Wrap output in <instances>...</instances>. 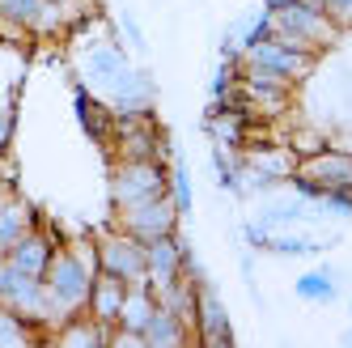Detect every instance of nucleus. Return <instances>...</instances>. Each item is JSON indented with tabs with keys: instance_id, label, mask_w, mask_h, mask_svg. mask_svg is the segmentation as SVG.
Returning a JSON list of instances; mask_svg holds the SVG:
<instances>
[{
	"instance_id": "1",
	"label": "nucleus",
	"mask_w": 352,
	"mask_h": 348,
	"mask_svg": "<svg viewBox=\"0 0 352 348\" xmlns=\"http://www.w3.org/2000/svg\"><path fill=\"white\" fill-rule=\"evenodd\" d=\"M94 276H98V251H94V242L56 246L52 263H47V272H43L47 302H52V331L60 327L64 318L81 314V310L89 306Z\"/></svg>"
},
{
	"instance_id": "2",
	"label": "nucleus",
	"mask_w": 352,
	"mask_h": 348,
	"mask_svg": "<svg viewBox=\"0 0 352 348\" xmlns=\"http://www.w3.org/2000/svg\"><path fill=\"white\" fill-rule=\"evenodd\" d=\"M272 34L289 39L293 47H301V52H314L322 56L327 47H331L344 30L336 26L331 17H327L318 5H310V0H289V5L272 9Z\"/></svg>"
},
{
	"instance_id": "3",
	"label": "nucleus",
	"mask_w": 352,
	"mask_h": 348,
	"mask_svg": "<svg viewBox=\"0 0 352 348\" xmlns=\"http://www.w3.org/2000/svg\"><path fill=\"white\" fill-rule=\"evenodd\" d=\"M170 170L162 157H119L111 166V208H128L140 200L166 195Z\"/></svg>"
},
{
	"instance_id": "4",
	"label": "nucleus",
	"mask_w": 352,
	"mask_h": 348,
	"mask_svg": "<svg viewBox=\"0 0 352 348\" xmlns=\"http://www.w3.org/2000/svg\"><path fill=\"white\" fill-rule=\"evenodd\" d=\"M94 251H98V272H111V276L128 281V285H140L148 281V259H144V242L132 238L128 230H102L94 238Z\"/></svg>"
},
{
	"instance_id": "5",
	"label": "nucleus",
	"mask_w": 352,
	"mask_h": 348,
	"mask_svg": "<svg viewBox=\"0 0 352 348\" xmlns=\"http://www.w3.org/2000/svg\"><path fill=\"white\" fill-rule=\"evenodd\" d=\"M242 64H255V68H267V72H276V77H285V81H306L310 72H314V64H318V56L314 52H301V47H293L289 39H280V34H267V39H259V43H250V47H242V56H238Z\"/></svg>"
},
{
	"instance_id": "6",
	"label": "nucleus",
	"mask_w": 352,
	"mask_h": 348,
	"mask_svg": "<svg viewBox=\"0 0 352 348\" xmlns=\"http://www.w3.org/2000/svg\"><path fill=\"white\" fill-rule=\"evenodd\" d=\"M179 221H183V213L170 200V191L153 195V200H140V204H128V208H115V226L128 230L140 242H153L162 234H179Z\"/></svg>"
},
{
	"instance_id": "7",
	"label": "nucleus",
	"mask_w": 352,
	"mask_h": 348,
	"mask_svg": "<svg viewBox=\"0 0 352 348\" xmlns=\"http://www.w3.org/2000/svg\"><path fill=\"white\" fill-rule=\"evenodd\" d=\"M293 174L318 183L322 191H344V187L352 191V149H331V144H322V149H314V153L297 157Z\"/></svg>"
},
{
	"instance_id": "8",
	"label": "nucleus",
	"mask_w": 352,
	"mask_h": 348,
	"mask_svg": "<svg viewBox=\"0 0 352 348\" xmlns=\"http://www.w3.org/2000/svg\"><path fill=\"white\" fill-rule=\"evenodd\" d=\"M0 302L9 310H17V314H26L30 323H38V327H52V302H47L43 276H26V272L9 268L5 289H0Z\"/></svg>"
},
{
	"instance_id": "9",
	"label": "nucleus",
	"mask_w": 352,
	"mask_h": 348,
	"mask_svg": "<svg viewBox=\"0 0 352 348\" xmlns=\"http://www.w3.org/2000/svg\"><path fill=\"white\" fill-rule=\"evenodd\" d=\"M195 340L208 348H230L234 344V327H230V310L217 297V289L208 281L195 285Z\"/></svg>"
},
{
	"instance_id": "10",
	"label": "nucleus",
	"mask_w": 352,
	"mask_h": 348,
	"mask_svg": "<svg viewBox=\"0 0 352 348\" xmlns=\"http://www.w3.org/2000/svg\"><path fill=\"white\" fill-rule=\"evenodd\" d=\"M157 310V293L148 281L140 285H128V297H123V310H119V323H115V331H111V344H140V331H144V323L153 318ZM144 348V344H140Z\"/></svg>"
},
{
	"instance_id": "11",
	"label": "nucleus",
	"mask_w": 352,
	"mask_h": 348,
	"mask_svg": "<svg viewBox=\"0 0 352 348\" xmlns=\"http://www.w3.org/2000/svg\"><path fill=\"white\" fill-rule=\"evenodd\" d=\"M144 259H148V285H153V293H157V289H166V285H174L183 276L187 242L179 234H162L153 242H144Z\"/></svg>"
},
{
	"instance_id": "12",
	"label": "nucleus",
	"mask_w": 352,
	"mask_h": 348,
	"mask_svg": "<svg viewBox=\"0 0 352 348\" xmlns=\"http://www.w3.org/2000/svg\"><path fill=\"white\" fill-rule=\"evenodd\" d=\"M191 340H195V327H191V323H183L174 310H166L162 302H157L153 318H148L144 331H140V344L144 348H183Z\"/></svg>"
},
{
	"instance_id": "13",
	"label": "nucleus",
	"mask_w": 352,
	"mask_h": 348,
	"mask_svg": "<svg viewBox=\"0 0 352 348\" xmlns=\"http://www.w3.org/2000/svg\"><path fill=\"white\" fill-rule=\"evenodd\" d=\"M56 238H47L43 230H30L26 238H21L17 246H9V268H17V272H26V276H43L47 272V263H52V255H56Z\"/></svg>"
},
{
	"instance_id": "14",
	"label": "nucleus",
	"mask_w": 352,
	"mask_h": 348,
	"mask_svg": "<svg viewBox=\"0 0 352 348\" xmlns=\"http://www.w3.org/2000/svg\"><path fill=\"white\" fill-rule=\"evenodd\" d=\"M111 331H115V327L98 323L89 310H81V314L64 318L52 336H56V344H64V348H102V344H111Z\"/></svg>"
},
{
	"instance_id": "15",
	"label": "nucleus",
	"mask_w": 352,
	"mask_h": 348,
	"mask_svg": "<svg viewBox=\"0 0 352 348\" xmlns=\"http://www.w3.org/2000/svg\"><path fill=\"white\" fill-rule=\"evenodd\" d=\"M123 297H128V281L111 276V272H98L94 276V289H89V314L98 323H107V327H115L119 323V310H123Z\"/></svg>"
},
{
	"instance_id": "16",
	"label": "nucleus",
	"mask_w": 352,
	"mask_h": 348,
	"mask_svg": "<svg viewBox=\"0 0 352 348\" xmlns=\"http://www.w3.org/2000/svg\"><path fill=\"white\" fill-rule=\"evenodd\" d=\"M30 230H38V217L26 200H17V195H0V251H9L26 238Z\"/></svg>"
},
{
	"instance_id": "17",
	"label": "nucleus",
	"mask_w": 352,
	"mask_h": 348,
	"mask_svg": "<svg viewBox=\"0 0 352 348\" xmlns=\"http://www.w3.org/2000/svg\"><path fill=\"white\" fill-rule=\"evenodd\" d=\"M336 276H340L336 268L306 272V276H297V281H293V293L301 297V302H314V306H318V302H336V293H340Z\"/></svg>"
},
{
	"instance_id": "18",
	"label": "nucleus",
	"mask_w": 352,
	"mask_h": 348,
	"mask_svg": "<svg viewBox=\"0 0 352 348\" xmlns=\"http://www.w3.org/2000/svg\"><path fill=\"white\" fill-rule=\"evenodd\" d=\"M38 331H43L38 323H30L26 314H17L0 302V348H26L38 340Z\"/></svg>"
},
{
	"instance_id": "19",
	"label": "nucleus",
	"mask_w": 352,
	"mask_h": 348,
	"mask_svg": "<svg viewBox=\"0 0 352 348\" xmlns=\"http://www.w3.org/2000/svg\"><path fill=\"white\" fill-rule=\"evenodd\" d=\"M47 9V0H0V21H13V26H26L34 34L38 17Z\"/></svg>"
},
{
	"instance_id": "20",
	"label": "nucleus",
	"mask_w": 352,
	"mask_h": 348,
	"mask_svg": "<svg viewBox=\"0 0 352 348\" xmlns=\"http://www.w3.org/2000/svg\"><path fill=\"white\" fill-rule=\"evenodd\" d=\"M170 200L174 204H179V213H191V200H195V195H191V174H187V166L183 162H174L170 166Z\"/></svg>"
},
{
	"instance_id": "21",
	"label": "nucleus",
	"mask_w": 352,
	"mask_h": 348,
	"mask_svg": "<svg viewBox=\"0 0 352 348\" xmlns=\"http://www.w3.org/2000/svg\"><path fill=\"white\" fill-rule=\"evenodd\" d=\"M267 251H276V255H314L318 242H310V238H293V234H272Z\"/></svg>"
},
{
	"instance_id": "22",
	"label": "nucleus",
	"mask_w": 352,
	"mask_h": 348,
	"mask_svg": "<svg viewBox=\"0 0 352 348\" xmlns=\"http://www.w3.org/2000/svg\"><path fill=\"white\" fill-rule=\"evenodd\" d=\"M318 9L331 17L340 30H352V0H318Z\"/></svg>"
},
{
	"instance_id": "23",
	"label": "nucleus",
	"mask_w": 352,
	"mask_h": 348,
	"mask_svg": "<svg viewBox=\"0 0 352 348\" xmlns=\"http://www.w3.org/2000/svg\"><path fill=\"white\" fill-rule=\"evenodd\" d=\"M119 26H123V34H128V43L136 47V52H144V47H148V43H144V30H140V21H136L132 9H123V13H119Z\"/></svg>"
},
{
	"instance_id": "24",
	"label": "nucleus",
	"mask_w": 352,
	"mask_h": 348,
	"mask_svg": "<svg viewBox=\"0 0 352 348\" xmlns=\"http://www.w3.org/2000/svg\"><path fill=\"white\" fill-rule=\"evenodd\" d=\"M9 140H13V111L9 102H0V153L9 149Z\"/></svg>"
},
{
	"instance_id": "25",
	"label": "nucleus",
	"mask_w": 352,
	"mask_h": 348,
	"mask_svg": "<svg viewBox=\"0 0 352 348\" xmlns=\"http://www.w3.org/2000/svg\"><path fill=\"white\" fill-rule=\"evenodd\" d=\"M5 276H9V255L0 251V289H5Z\"/></svg>"
},
{
	"instance_id": "26",
	"label": "nucleus",
	"mask_w": 352,
	"mask_h": 348,
	"mask_svg": "<svg viewBox=\"0 0 352 348\" xmlns=\"http://www.w3.org/2000/svg\"><path fill=\"white\" fill-rule=\"evenodd\" d=\"M348 344H352V331H348Z\"/></svg>"
},
{
	"instance_id": "27",
	"label": "nucleus",
	"mask_w": 352,
	"mask_h": 348,
	"mask_svg": "<svg viewBox=\"0 0 352 348\" xmlns=\"http://www.w3.org/2000/svg\"><path fill=\"white\" fill-rule=\"evenodd\" d=\"M0 195H5V187H0Z\"/></svg>"
}]
</instances>
